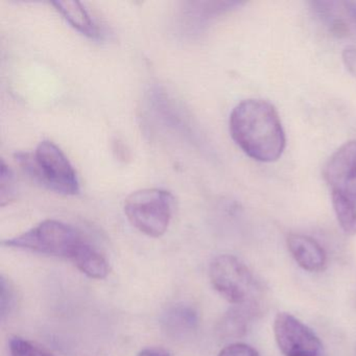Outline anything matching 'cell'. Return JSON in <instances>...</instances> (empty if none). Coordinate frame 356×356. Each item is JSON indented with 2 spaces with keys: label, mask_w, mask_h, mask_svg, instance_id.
Returning a JSON list of instances; mask_svg holds the SVG:
<instances>
[{
  "label": "cell",
  "mask_w": 356,
  "mask_h": 356,
  "mask_svg": "<svg viewBox=\"0 0 356 356\" xmlns=\"http://www.w3.org/2000/svg\"><path fill=\"white\" fill-rule=\"evenodd\" d=\"M51 5L55 6L57 11L67 20L68 24L81 34L91 39L101 38L99 26L93 22L92 17L85 9L83 3L67 0V1H54Z\"/></svg>",
  "instance_id": "cell-11"
},
{
  "label": "cell",
  "mask_w": 356,
  "mask_h": 356,
  "mask_svg": "<svg viewBox=\"0 0 356 356\" xmlns=\"http://www.w3.org/2000/svg\"><path fill=\"white\" fill-rule=\"evenodd\" d=\"M229 130L241 151L256 161H276L286 145L278 112L262 99L239 103L231 112Z\"/></svg>",
  "instance_id": "cell-1"
},
{
  "label": "cell",
  "mask_w": 356,
  "mask_h": 356,
  "mask_svg": "<svg viewBox=\"0 0 356 356\" xmlns=\"http://www.w3.org/2000/svg\"><path fill=\"white\" fill-rule=\"evenodd\" d=\"M164 332L174 339H185L193 335L199 326L197 312L191 306L178 304L164 312L161 320Z\"/></svg>",
  "instance_id": "cell-10"
},
{
  "label": "cell",
  "mask_w": 356,
  "mask_h": 356,
  "mask_svg": "<svg viewBox=\"0 0 356 356\" xmlns=\"http://www.w3.org/2000/svg\"><path fill=\"white\" fill-rule=\"evenodd\" d=\"M314 15L333 36L356 39V3L343 0H314L309 3Z\"/></svg>",
  "instance_id": "cell-7"
},
{
  "label": "cell",
  "mask_w": 356,
  "mask_h": 356,
  "mask_svg": "<svg viewBox=\"0 0 356 356\" xmlns=\"http://www.w3.org/2000/svg\"><path fill=\"white\" fill-rule=\"evenodd\" d=\"M86 243L82 233L74 227L60 220H47L18 236L3 241V245L72 260Z\"/></svg>",
  "instance_id": "cell-3"
},
{
  "label": "cell",
  "mask_w": 356,
  "mask_h": 356,
  "mask_svg": "<svg viewBox=\"0 0 356 356\" xmlns=\"http://www.w3.org/2000/svg\"><path fill=\"white\" fill-rule=\"evenodd\" d=\"M9 349L10 356H54L40 346L18 337H12Z\"/></svg>",
  "instance_id": "cell-15"
},
{
  "label": "cell",
  "mask_w": 356,
  "mask_h": 356,
  "mask_svg": "<svg viewBox=\"0 0 356 356\" xmlns=\"http://www.w3.org/2000/svg\"><path fill=\"white\" fill-rule=\"evenodd\" d=\"M0 289H1V293H0V314H1V320L3 321L15 308L16 293L13 285L3 276H1V280H0Z\"/></svg>",
  "instance_id": "cell-17"
},
{
  "label": "cell",
  "mask_w": 356,
  "mask_h": 356,
  "mask_svg": "<svg viewBox=\"0 0 356 356\" xmlns=\"http://www.w3.org/2000/svg\"><path fill=\"white\" fill-rule=\"evenodd\" d=\"M72 261L89 278L104 279L110 273L109 264L106 258L88 241L79 250Z\"/></svg>",
  "instance_id": "cell-12"
},
{
  "label": "cell",
  "mask_w": 356,
  "mask_h": 356,
  "mask_svg": "<svg viewBox=\"0 0 356 356\" xmlns=\"http://www.w3.org/2000/svg\"><path fill=\"white\" fill-rule=\"evenodd\" d=\"M15 159L30 178L49 191L65 195L80 193V182L74 166L51 141H41L34 154L17 153Z\"/></svg>",
  "instance_id": "cell-2"
},
{
  "label": "cell",
  "mask_w": 356,
  "mask_h": 356,
  "mask_svg": "<svg viewBox=\"0 0 356 356\" xmlns=\"http://www.w3.org/2000/svg\"><path fill=\"white\" fill-rule=\"evenodd\" d=\"M324 177L331 193H356V141L333 153L325 165Z\"/></svg>",
  "instance_id": "cell-8"
},
{
  "label": "cell",
  "mask_w": 356,
  "mask_h": 356,
  "mask_svg": "<svg viewBox=\"0 0 356 356\" xmlns=\"http://www.w3.org/2000/svg\"><path fill=\"white\" fill-rule=\"evenodd\" d=\"M343 62L348 72L356 78V47H347L343 51Z\"/></svg>",
  "instance_id": "cell-19"
},
{
  "label": "cell",
  "mask_w": 356,
  "mask_h": 356,
  "mask_svg": "<svg viewBox=\"0 0 356 356\" xmlns=\"http://www.w3.org/2000/svg\"><path fill=\"white\" fill-rule=\"evenodd\" d=\"M218 356H259V354L247 343H233L225 347Z\"/></svg>",
  "instance_id": "cell-18"
},
{
  "label": "cell",
  "mask_w": 356,
  "mask_h": 356,
  "mask_svg": "<svg viewBox=\"0 0 356 356\" xmlns=\"http://www.w3.org/2000/svg\"><path fill=\"white\" fill-rule=\"evenodd\" d=\"M15 195V178L11 168L1 161V179H0V203L1 206L9 204Z\"/></svg>",
  "instance_id": "cell-16"
},
{
  "label": "cell",
  "mask_w": 356,
  "mask_h": 356,
  "mask_svg": "<svg viewBox=\"0 0 356 356\" xmlns=\"http://www.w3.org/2000/svg\"><path fill=\"white\" fill-rule=\"evenodd\" d=\"M333 209L343 232L356 234V193H331Z\"/></svg>",
  "instance_id": "cell-13"
},
{
  "label": "cell",
  "mask_w": 356,
  "mask_h": 356,
  "mask_svg": "<svg viewBox=\"0 0 356 356\" xmlns=\"http://www.w3.org/2000/svg\"><path fill=\"white\" fill-rule=\"evenodd\" d=\"M210 280L220 295L236 306L254 305L255 279L238 258L220 255L210 264Z\"/></svg>",
  "instance_id": "cell-5"
},
{
  "label": "cell",
  "mask_w": 356,
  "mask_h": 356,
  "mask_svg": "<svg viewBox=\"0 0 356 356\" xmlns=\"http://www.w3.org/2000/svg\"><path fill=\"white\" fill-rule=\"evenodd\" d=\"M254 306H237L226 314L222 324L220 332L226 337H241L245 333L248 321L254 314Z\"/></svg>",
  "instance_id": "cell-14"
},
{
  "label": "cell",
  "mask_w": 356,
  "mask_h": 356,
  "mask_svg": "<svg viewBox=\"0 0 356 356\" xmlns=\"http://www.w3.org/2000/svg\"><path fill=\"white\" fill-rule=\"evenodd\" d=\"M137 356H172L168 351L161 348H147L143 350Z\"/></svg>",
  "instance_id": "cell-20"
},
{
  "label": "cell",
  "mask_w": 356,
  "mask_h": 356,
  "mask_svg": "<svg viewBox=\"0 0 356 356\" xmlns=\"http://www.w3.org/2000/svg\"><path fill=\"white\" fill-rule=\"evenodd\" d=\"M287 248L295 261L308 272H321L326 266L327 256L322 245L312 237L291 234L287 237Z\"/></svg>",
  "instance_id": "cell-9"
},
{
  "label": "cell",
  "mask_w": 356,
  "mask_h": 356,
  "mask_svg": "<svg viewBox=\"0 0 356 356\" xmlns=\"http://www.w3.org/2000/svg\"><path fill=\"white\" fill-rule=\"evenodd\" d=\"M274 335L285 356H321L322 343L316 333L291 314H277Z\"/></svg>",
  "instance_id": "cell-6"
},
{
  "label": "cell",
  "mask_w": 356,
  "mask_h": 356,
  "mask_svg": "<svg viewBox=\"0 0 356 356\" xmlns=\"http://www.w3.org/2000/svg\"><path fill=\"white\" fill-rule=\"evenodd\" d=\"M174 208V195L160 188L140 189L124 201V213L129 222L151 237H160L166 232Z\"/></svg>",
  "instance_id": "cell-4"
}]
</instances>
